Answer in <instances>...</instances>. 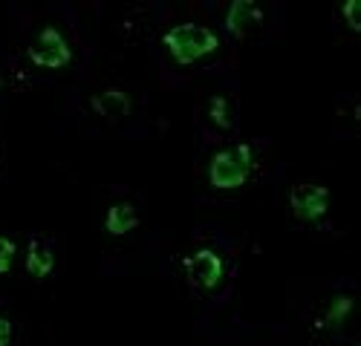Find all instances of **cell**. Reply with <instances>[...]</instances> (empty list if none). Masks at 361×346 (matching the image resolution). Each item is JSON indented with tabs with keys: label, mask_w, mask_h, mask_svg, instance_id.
I'll return each mask as SVG.
<instances>
[{
	"label": "cell",
	"mask_w": 361,
	"mask_h": 346,
	"mask_svg": "<svg viewBox=\"0 0 361 346\" xmlns=\"http://www.w3.org/2000/svg\"><path fill=\"white\" fill-rule=\"evenodd\" d=\"M205 113H208V122H212L217 130H231L234 122H237V101H234V96L220 93V96H214L212 101H208Z\"/></svg>",
	"instance_id": "cell-8"
},
{
	"label": "cell",
	"mask_w": 361,
	"mask_h": 346,
	"mask_svg": "<svg viewBox=\"0 0 361 346\" xmlns=\"http://www.w3.org/2000/svg\"><path fill=\"white\" fill-rule=\"evenodd\" d=\"M93 107L104 115V119L116 122V119H125V115L130 113V101L125 93H118V90H104L93 98Z\"/></svg>",
	"instance_id": "cell-10"
},
{
	"label": "cell",
	"mask_w": 361,
	"mask_h": 346,
	"mask_svg": "<svg viewBox=\"0 0 361 346\" xmlns=\"http://www.w3.org/2000/svg\"><path fill=\"white\" fill-rule=\"evenodd\" d=\"M29 58L38 64V67H49V70H58V67H64L70 64V58H73V49L67 44V38L58 32L55 26H44L41 32L35 35L32 46H29Z\"/></svg>",
	"instance_id": "cell-3"
},
{
	"label": "cell",
	"mask_w": 361,
	"mask_h": 346,
	"mask_svg": "<svg viewBox=\"0 0 361 346\" xmlns=\"http://www.w3.org/2000/svg\"><path fill=\"white\" fill-rule=\"evenodd\" d=\"M136 225H139V214H136V208L130 205V202H116V205L107 211V217H104V228L110 231L113 237L130 234Z\"/></svg>",
	"instance_id": "cell-7"
},
{
	"label": "cell",
	"mask_w": 361,
	"mask_h": 346,
	"mask_svg": "<svg viewBox=\"0 0 361 346\" xmlns=\"http://www.w3.org/2000/svg\"><path fill=\"white\" fill-rule=\"evenodd\" d=\"M263 20V12L257 4H249V0H240V4H231L226 12V29L237 38H246L252 29H257Z\"/></svg>",
	"instance_id": "cell-6"
},
{
	"label": "cell",
	"mask_w": 361,
	"mask_h": 346,
	"mask_svg": "<svg viewBox=\"0 0 361 346\" xmlns=\"http://www.w3.org/2000/svg\"><path fill=\"white\" fill-rule=\"evenodd\" d=\"M165 46L173 55L176 64H194L200 58L217 52L220 41L212 29L197 26V23H179L165 32Z\"/></svg>",
	"instance_id": "cell-1"
},
{
	"label": "cell",
	"mask_w": 361,
	"mask_h": 346,
	"mask_svg": "<svg viewBox=\"0 0 361 346\" xmlns=\"http://www.w3.org/2000/svg\"><path fill=\"white\" fill-rule=\"evenodd\" d=\"M52 266H55V257H52L49 245H47V243H41V240H32V243H29L26 271L32 274L35 280H44V277L52 271Z\"/></svg>",
	"instance_id": "cell-9"
},
{
	"label": "cell",
	"mask_w": 361,
	"mask_h": 346,
	"mask_svg": "<svg viewBox=\"0 0 361 346\" xmlns=\"http://www.w3.org/2000/svg\"><path fill=\"white\" fill-rule=\"evenodd\" d=\"M252 173V148L249 144H231V148L220 150L212 165H208V179L220 191L240 188Z\"/></svg>",
	"instance_id": "cell-2"
},
{
	"label": "cell",
	"mask_w": 361,
	"mask_h": 346,
	"mask_svg": "<svg viewBox=\"0 0 361 346\" xmlns=\"http://www.w3.org/2000/svg\"><path fill=\"white\" fill-rule=\"evenodd\" d=\"M355 12H358V4H355V0L344 4V18H347V26H350V29H358V18H355Z\"/></svg>",
	"instance_id": "cell-14"
},
{
	"label": "cell",
	"mask_w": 361,
	"mask_h": 346,
	"mask_svg": "<svg viewBox=\"0 0 361 346\" xmlns=\"http://www.w3.org/2000/svg\"><path fill=\"white\" fill-rule=\"evenodd\" d=\"M12 340V323H9V317L0 314V346H9Z\"/></svg>",
	"instance_id": "cell-13"
},
{
	"label": "cell",
	"mask_w": 361,
	"mask_h": 346,
	"mask_svg": "<svg viewBox=\"0 0 361 346\" xmlns=\"http://www.w3.org/2000/svg\"><path fill=\"white\" fill-rule=\"evenodd\" d=\"M292 211L298 219H304V222H315L326 214L329 208V191L318 182H300L292 188Z\"/></svg>",
	"instance_id": "cell-4"
},
{
	"label": "cell",
	"mask_w": 361,
	"mask_h": 346,
	"mask_svg": "<svg viewBox=\"0 0 361 346\" xmlns=\"http://www.w3.org/2000/svg\"><path fill=\"white\" fill-rule=\"evenodd\" d=\"M185 269H188V277H191L194 286L214 288L220 283V277H223V260L214 251L202 248V251H197V254H191L185 260Z\"/></svg>",
	"instance_id": "cell-5"
},
{
	"label": "cell",
	"mask_w": 361,
	"mask_h": 346,
	"mask_svg": "<svg viewBox=\"0 0 361 346\" xmlns=\"http://www.w3.org/2000/svg\"><path fill=\"white\" fill-rule=\"evenodd\" d=\"M12 260H15V243L0 237V274H6L12 269Z\"/></svg>",
	"instance_id": "cell-12"
},
{
	"label": "cell",
	"mask_w": 361,
	"mask_h": 346,
	"mask_svg": "<svg viewBox=\"0 0 361 346\" xmlns=\"http://www.w3.org/2000/svg\"><path fill=\"white\" fill-rule=\"evenodd\" d=\"M350 312H353V297H336L333 300V306L326 309V323L333 326V329H341L344 323H347V317H350Z\"/></svg>",
	"instance_id": "cell-11"
}]
</instances>
